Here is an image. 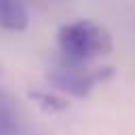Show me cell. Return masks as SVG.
Segmentation results:
<instances>
[{"mask_svg":"<svg viewBox=\"0 0 135 135\" xmlns=\"http://www.w3.org/2000/svg\"><path fill=\"white\" fill-rule=\"evenodd\" d=\"M30 23V15L19 0H0V27L11 32H23Z\"/></svg>","mask_w":135,"mask_h":135,"instance_id":"obj_3","label":"cell"},{"mask_svg":"<svg viewBox=\"0 0 135 135\" xmlns=\"http://www.w3.org/2000/svg\"><path fill=\"white\" fill-rule=\"evenodd\" d=\"M30 99H34L44 112H63L68 110V101L59 95H51V93H42V91H32Z\"/></svg>","mask_w":135,"mask_h":135,"instance_id":"obj_5","label":"cell"},{"mask_svg":"<svg viewBox=\"0 0 135 135\" xmlns=\"http://www.w3.org/2000/svg\"><path fill=\"white\" fill-rule=\"evenodd\" d=\"M114 76L112 65H101V68H86V65H57L46 74V80L59 89L65 91L74 97H86L99 82H105Z\"/></svg>","mask_w":135,"mask_h":135,"instance_id":"obj_2","label":"cell"},{"mask_svg":"<svg viewBox=\"0 0 135 135\" xmlns=\"http://www.w3.org/2000/svg\"><path fill=\"white\" fill-rule=\"evenodd\" d=\"M0 135H21L15 103L2 89H0Z\"/></svg>","mask_w":135,"mask_h":135,"instance_id":"obj_4","label":"cell"},{"mask_svg":"<svg viewBox=\"0 0 135 135\" xmlns=\"http://www.w3.org/2000/svg\"><path fill=\"white\" fill-rule=\"evenodd\" d=\"M57 46L68 65H86L99 57H105L114 49L112 34L97 21L76 19L63 23L57 32Z\"/></svg>","mask_w":135,"mask_h":135,"instance_id":"obj_1","label":"cell"}]
</instances>
